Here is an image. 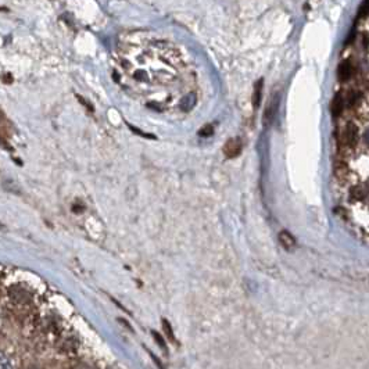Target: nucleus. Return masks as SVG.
I'll list each match as a JSON object with an SVG mask.
<instances>
[{"label":"nucleus","mask_w":369,"mask_h":369,"mask_svg":"<svg viewBox=\"0 0 369 369\" xmlns=\"http://www.w3.org/2000/svg\"><path fill=\"white\" fill-rule=\"evenodd\" d=\"M223 153L226 158H235L242 153V143L239 139H229L223 146Z\"/></svg>","instance_id":"obj_1"},{"label":"nucleus","mask_w":369,"mask_h":369,"mask_svg":"<svg viewBox=\"0 0 369 369\" xmlns=\"http://www.w3.org/2000/svg\"><path fill=\"white\" fill-rule=\"evenodd\" d=\"M278 107H279V96L276 95V96L273 97L271 101H269V104L267 106V110H265V114H264V124H265V125L271 124L272 121H273L275 114H276V111H278Z\"/></svg>","instance_id":"obj_2"},{"label":"nucleus","mask_w":369,"mask_h":369,"mask_svg":"<svg viewBox=\"0 0 369 369\" xmlns=\"http://www.w3.org/2000/svg\"><path fill=\"white\" fill-rule=\"evenodd\" d=\"M352 75V66L350 61H344L341 63L339 67V79L341 82H346L349 81L350 78Z\"/></svg>","instance_id":"obj_3"},{"label":"nucleus","mask_w":369,"mask_h":369,"mask_svg":"<svg viewBox=\"0 0 369 369\" xmlns=\"http://www.w3.org/2000/svg\"><path fill=\"white\" fill-rule=\"evenodd\" d=\"M279 240H281V244L286 250H291L294 247V244H296L294 237L287 231H283V232L279 233Z\"/></svg>","instance_id":"obj_4"},{"label":"nucleus","mask_w":369,"mask_h":369,"mask_svg":"<svg viewBox=\"0 0 369 369\" xmlns=\"http://www.w3.org/2000/svg\"><path fill=\"white\" fill-rule=\"evenodd\" d=\"M262 79L260 81H257V84L254 85V92H252V107L254 108H257V107L260 106V101H261V96H262Z\"/></svg>","instance_id":"obj_5"},{"label":"nucleus","mask_w":369,"mask_h":369,"mask_svg":"<svg viewBox=\"0 0 369 369\" xmlns=\"http://www.w3.org/2000/svg\"><path fill=\"white\" fill-rule=\"evenodd\" d=\"M332 114L333 117H337L341 114V111H343V108H344V99L340 96H336L333 99V101H332Z\"/></svg>","instance_id":"obj_6"},{"label":"nucleus","mask_w":369,"mask_h":369,"mask_svg":"<svg viewBox=\"0 0 369 369\" xmlns=\"http://www.w3.org/2000/svg\"><path fill=\"white\" fill-rule=\"evenodd\" d=\"M194 104H196V96H194L193 93H189V95H186V96L182 99V101H181V108H182L184 111H189V110L193 108Z\"/></svg>","instance_id":"obj_7"},{"label":"nucleus","mask_w":369,"mask_h":369,"mask_svg":"<svg viewBox=\"0 0 369 369\" xmlns=\"http://www.w3.org/2000/svg\"><path fill=\"white\" fill-rule=\"evenodd\" d=\"M0 369H14L13 368V362L10 361L7 355L0 352Z\"/></svg>","instance_id":"obj_8"},{"label":"nucleus","mask_w":369,"mask_h":369,"mask_svg":"<svg viewBox=\"0 0 369 369\" xmlns=\"http://www.w3.org/2000/svg\"><path fill=\"white\" fill-rule=\"evenodd\" d=\"M213 132H214V126L213 125H205L203 126L201 129H200V132H199V135L200 136H204V137H208V136H211L213 135Z\"/></svg>","instance_id":"obj_9"}]
</instances>
